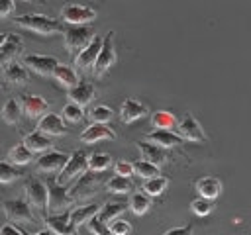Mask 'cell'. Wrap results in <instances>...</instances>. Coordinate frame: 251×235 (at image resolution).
Segmentation results:
<instances>
[{"label": "cell", "mask_w": 251, "mask_h": 235, "mask_svg": "<svg viewBox=\"0 0 251 235\" xmlns=\"http://www.w3.org/2000/svg\"><path fill=\"white\" fill-rule=\"evenodd\" d=\"M16 25L39 33V35H57V33H65V27L59 20L43 16V14H25V16H18L14 20Z\"/></svg>", "instance_id": "1"}, {"label": "cell", "mask_w": 251, "mask_h": 235, "mask_svg": "<svg viewBox=\"0 0 251 235\" xmlns=\"http://www.w3.org/2000/svg\"><path fill=\"white\" fill-rule=\"evenodd\" d=\"M63 39H65L67 53L75 57L78 51H82L94 39V31L90 27H86V24L84 25H73V27H67L65 29Z\"/></svg>", "instance_id": "2"}, {"label": "cell", "mask_w": 251, "mask_h": 235, "mask_svg": "<svg viewBox=\"0 0 251 235\" xmlns=\"http://www.w3.org/2000/svg\"><path fill=\"white\" fill-rule=\"evenodd\" d=\"M47 188H49V213L67 212L75 204V198L71 196V190H67L65 184L59 182L57 178H49Z\"/></svg>", "instance_id": "3"}, {"label": "cell", "mask_w": 251, "mask_h": 235, "mask_svg": "<svg viewBox=\"0 0 251 235\" xmlns=\"http://www.w3.org/2000/svg\"><path fill=\"white\" fill-rule=\"evenodd\" d=\"M100 184H102V172H94V170L84 172L78 176L76 184L71 188V196L75 198V202L88 200L98 192Z\"/></svg>", "instance_id": "4"}, {"label": "cell", "mask_w": 251, "mask_h": 235, "mask_svg": "<svg viewBox=\"0 0 251 235\" xmlns=\"http://www.w3.org/2000/svg\"><path fill=\"white\" fill-rule=\"evenodd\" d=\"M86 170H88V155H86L84 151L76 149V151H73V153L69 155V161H67V164L63 166V170L57 174V180L63 182V184H67V182H71L73 178L84 174Z\"/></svg>", "instance_id": "5"}, {"label": "cell", "mask_w": 251, "mask_h": 235, "mask_svg": "<svg viewBox=\"0 0 251 235\" xmlns=\"http://www.w3.org/2000/svg\"><path fill=\"white\" fill-rule=\"evenodd\" d=\"M116 63V51H114V31H108L104 35V45L100 49V55L96 59V65L92 69V74L96 78H102Z\"/></svg>", "instance_id": "6"}, {"label": "cell", "mask_w": 251, "mask_h": 235, "mask_svg": "<svg viewBox=\"0 0 251 235\" xmlns=\"http://www.w3.org/2000/svg\"><path fill=\"white\" fill-rule=\"evenodd\" d=\"M25 198H27V202L35 210L45 212L49 208V188H47V182H41L39 178H27V182H25Z\"/></svg>", "instance_id": "7"}, {"label": "cell", "mask_w": 251, "mask_h": 235, "mask_svg": "<svg viewBox=\"0 0 251 235\" xmlns=\"http://www.w3.org/2000/svg\"><path fill=\"white\" fill-rule=\"evenodd\" d=\"M96 10L88 8V6H82V4H67L61 8V18L67 22V24H73V25H84V24H90L96 20Z\"/></svg>", "instance_id": "8"}, {"label": "cell", "mask_w": 251, "mask_h": 235, "mask_svg": "<svg viewBox=\"0 0 251 235\" xmlns=\"http://www.w3.org/2000/svg\"><path fill=\"white\" fill-rule=\"evenodd\" d=\"M102 45H104V37L94 35V39H92L82 51H78V53L75 55V67H76L78 70H92L94 65H96V59H98V55H100Z\"/></svg>", "instance_id": "9"}, {"label": "cell", "mask_w": 251, "mask_h": 235, "mask_svg": "<svg viewBox=\"0 0 251 235\" xmlns=\"http://www.w3.org/2000/svg\"><path fill=\"white\" fill-rule=\"evenodd\" d=\"M31 204L22 200V198H14V200H6L4 202V213L8 217V221L14 223H31L35 217L31 213Z\"/></svg>", "instance_id": "10"}, {"label": "cell", "mask_w": 251, "mask_h": 235, "mask_svg": "<svg viewBox=\"0 0 251 235\" xmlns=\"http://www.w3.org/2000/svg\"><path fill=\"white\" fill-rule=\"evenodd\" d=\"M24 63L29 70L41 76H53L55 69L59 67V61L51 55H41V53H29L24 57Z\"/></svg>", "instance_id": "11"}, {"label": "cell", "mask_w": 251, "mask_h": 235, "mask_svg": "<svg viewBox=\"0 0 251 235\" xmlns=\"http://www.w3.org/2000/svg\"><path fill=\"white\" fill-rule=\"evenodd\" d=\"M176 131L184 137V141H192V143H204L206 141V133L202 129V125L198 123V119L190 114H184L178 123H176Z\"/></svg>", "instance_id": "12"}, {"label": "cell", "mask_w": 251, "mask_h": 235, "mask_svg": "<svg viewBox=\"0 0 251 235\" xmlns=\"http://www.w3.org/2000/svg\"><path fill=\"white\" fill-rule=\"evenodd\" d=\"M69 161V155L67 153H61V151H45L37 161H35V170L37 172H61L63 166L67 164Z\"/></svg>", "instance_id": "13"}, {"label": "cell", "mask_w": 251, "mask_h": 235, "mask_svg": "<svg viewBox=\"0 0 251 235\" xmlns=\"http://www.w3.org/2000/svg\"><path fill=\"white\" fill-rule=\"evenodd\" d=\"M45 225L55 233V235H73L76 231V225L73 223L71 212H59V213H49L45 217Z\"/></svg>", "instance_id": "14"}, {"label": "cell", "mask_w": 251, "mask_h": 235, "mask_svg": "<svg viewBox=\"0 0 251 235\" xmlns=\"http://www.w3.org/2000/svg\"><path fill=\"white\" fill-rule=\"evenodd\" d=\"M24 51V37L20 33H8L4 35L2 43H0V55H2V63H10L16 61L18 55H22Z\"/></svg>", "instance_id": "15"}, {"label": "cell", "mask_w": 251, "mask_h": 235, "mask_svg": "<svg viewBox=\"0 0 251 235\" xmlns=\"http://www.w3.org/2000/svg\"><path fill=\"white\" fill-rule=\"evenodd\" d=\"M22 110H24V116L29 118V119H37L41 116H45L49 112V104L41 98V96H35V94H25L22 96Z\"/></svg>", "instance_id": "16"}, {"label": "cell", "mask_w": 251, "mask_h": 235, "mask_svg": "<svg viewBox=\"0 0 251 235\" xmlns=\"http://www.w3.org/2000/svg\"><path fill=\"white\" fill-rule=\"evenodd\" d=\"M143 116H147V106L135 98H126L120 106V119L124 123H133L137 119H141Z\"/></svg>", "instance_id": "17"}, {"label": "cell", "mask_w": 251, "mask_h": 235, "mask_svg": "<svg viewBox=\"0 0 251 235\" xmlns=\"http://www.w3.org/2000/svg\"><path fill=\"white\" fill-rule=\"evenodd\" d=\"M2 76H4V80H6L8 84H12V86H22V84H25L27 78H29L27 67H25L24 61H22V63H18V61L6 63L4 69H2Z\"/></svg>", "instance_id": "18"}, {"label": "cell", "mask_w": 251, "mask_h": 235, "mask_svg": "<svg viewBox=\"0 0 251 235\" xmlns=\"http://www.w3.org/2000/svg\"><path fill=\"white\" fill-rule=\"evenodd\" d=\"M106 139H116V131L110 129L106 123L92 121V125H88L80 133V141L86 143V145H92V143H98V141H106Z\"/></svg>", "instance_id": "19"}, {"label": "cell", "mask_w": 251, "mask_h": 235, "mask_svg": "<svg viewBox=\"0 0 251 235\" xmlns=\"http://www.w3.org/2000/svg\"><path fill=\"white\" fill-rule=\"evenodd\" d=\"M145 139L147 141H153V143H157V145H161L163 149H171V147H176V145H180V143H184V137L176 131H173V129H153L151 133H147L145 135Z\"/></svg>", "instance_id": "20"}, {"label": "cell", "mask_w": 251, "mask_h": 235, "mask_svg": "<svg viewBox=\"0 0 251 235\" xmlns=\"http://www.w3.org/2000/svg\"><path fill=\"white\" fill-rule=\"evenodd\" d=\"M63 119H65L63 116H57L53 112H47L45 116L39 118L37 127L41 131H45L47 135H51V137H59V135H65L67 133V127H65V121Z\"/></svg>", "instance_id": "21"}, {"label": "cell", "mask_w": 251, "mask_h": 235, "mask_svg": "<svg viewBox=\"0 0 251 235\" xmlns=\"http://www.w3.org/2000/svg\"><path fill=\"white\" fill-rule=\"evenodd\" d=\"M94 94H96V88L88 80H78V84H75L73 88H69V100H73V102H76L80 106L90 104L92 98H94Z\"/></svg>", "instance_id": "22"}, {"label": "cell", "mask_w": 251, "mask_h": 235, "mask_svg": "<svg viewBox=\"0 0 251 235\" xmlns=\"http://www.w3.org/2000/svg\"><path fill=\"white\" fill-rule=\"evenodd\" d=\"M135 145H137V151L141 153L143 159H147V161H151V163H155L159 166L167 163V153L163 151L161 145H157L153 141H147V139L145 141H137Z\"/></svg>", "instance_id": "23"}, {"label": "cell", "mask_w": 251, "mask_h": 235, "mask_svg": "<svg viewBox=\"0 0 251 235\" xmlns=\"http://www.w3.org/2000/svg\"><path fill=\"white\" fill-rule=\"evenodd\" d=\"M24 143L33 151V153H45L53 147V141H51V135H47L45 131L37 129V131H29L24 135Z\"/></svg>", "instance_id": "24"}, {"label": "cell", "mask_w": 251, "mask_h": 235, "mask_svg": "<svg viewBox=\"0 0 251 235\" xmlns=\"http://www.w3.org/2000/svg\"><path fill=\"white\" fill-rule=\"evenodd\" d=\"M196 192L204 198H210V200H216L220 194H222V180H218L216 176H202L196 180Z\"/></svg>", "instance_id": "25"}, {"label": "cell", "mask_w": 251, "mask_h": 235, "mask_svg": "<svg viewBox=\"0 0 251 235\" xmlns=\"http://www.w3.org/2000/svg\"><path fill=\"white\" fill-rule=\"evenodd\" d=\"M53 78H55L61 86H65V88H73L75 84H78V74L75 72V69L69 67V65H61V63H59V67L55 69Z\"/></svg>", "instance_id": "26"}, {"label": "cell", "mask_w": 251, "mask_h": 235, "mask_svg": "<svg viewBox=\"0 0 251 235\" xmlns=\"http://www.w3.org/2000/svg\"><path fill=\"white\" fill-rule=\"evenodd\" d=\"M31 159H33V151H31L24 141H22L20 145H14V147L8 151V161L14 163V164H18V166L29 164Z\"/></svg>", "instance_id": "27"}, {"label": "cell", "mask_w": 251, "mask_h": 235, "mask_svg": "<svg viewBox=\"0 0 251 235\" xmlns=\"http://www.w3.org/2000/svg\"><path fill=\"white\" fill-rule=\"evenodd\" d=\"M176 123H178L176 116L169 110H157L151 116V125L157 129H173V127H176Z\"/></svg>", "instance_id": "28"}, {"label": "cell", "mask_w": 251, "mask_h": 235, "mask_svg": "<svg viewBox=\"0 0 251 235\" xmlns=\"http://www.w3.org/2000/svg\"><path fill=\"white\" fill-rule=\"evenodd\" d=\"M98 212H100V206H96V204L78 206V208L71 210V217H73V223H75L76 227H80V225H82V223H86L90 217L98 215Z\"/></svg>", "instance_id": "29"}, {"label": "cell", "mask_w": 251, "mask_h": 235, "mask_svg": "<svg viewBox=\"0 0 251 235\" xmlns=\"http://www.w3.org/2000/svg\"><path fill=\"white\" fill-rule=\"evenodd\" d=\"M22 114H24V110H22V102H18L16 98L6 100L4 108H2V119H4L6 123H10V125L18 123L20 118H22Z\"/></svg>", "instance_id": "30"}, {"label": "cell", "mask_w": 251, "mask_h": 235, "mask_svg": "<svg viewBox=\"0 0 251 235\" xmlns=\"http://www.w3.org/2000/svg\"><path fill=\"white\" fill-rule=\"evenodd\" d=\"M106 190L112 192V194H129L133 190V184H131L129 176L116 174V176H112V178L106 180Z\"/></svg>", "instance_id": "31"}, {"label": "cell", "mask_w": 251, "mask_h": 235, "mask_svg": "<svg viewBox=\"0 0 251 235\" xmlns=\"http://www.w3.org/2000/svg\"><path fill=\"white\" fill-rule=\"evenodd\" d=\"M124 212H126V206H124L122 202H106V204H102V206H100L98 217H100L102 221L110 223V221L118 219V217H120Z\"/></svg>", "instance_id": "32"}, {"label": "cell", "mask_w": 251, "mask_h": 235, "mask_svg": "<svg viewBox=\"0 0 251 235\" xmlns=\"http://www.w3.org/2000/svg\"><path fill=\"white\" fill-rule=\"evenodd\" d=\"M151 208V198L149 194L143 190V192H133L131 194V200H129V210L135 213V215H143L147 213Z\"/></svg>", "instance_id": "33"}, {"label": "cell", "mask_w": 251, "mask_h": 235, "mask_svg": "<svg viewBox=\"0 0 251 235\" xmlns=\"http://www.w3.org/2000/svg\"><path fill=\"white\" fill-rule=\"evenodd\" d=\"M167 186H169V178H167V176H161V174L143 180V190H145L149 196H161Z\"/></svg>", "instance_id": "34"}, {"label": "cell", "mask_w": 251, "mask_h": 235, "mask_svg": "<svg viewBox=\"0 0 251 235\" xmlns=\"http://www.w3.org/2000/svg\"><path fill=\"white\" fill-rule=\"evenodd\" d=\"M84 106H80V104H76V102H67L65 106H63V112H61V116L65 118V121H69V123H78V121H82L84 119V110H82Z\"/></svg>", "instance_id": "35"}, {"label": "cell", "mask_w": 251, "mask_h": 235, "mask_svg": "<svg viewBox=\"0 0 251 235\" xmlns=\"http://www.w3.org/2000/svg\"><path fill=\"white\" fill-rule=\"evenodd\" d=\"M112 166V157L108 153H92L88 155V170L104 172Z\"/></svg>", "instance_id": "36"}, {"label": "cell", "mask_w": 251, "mask_h": 235, "mask_svg": "<svg viewBox=\"0 0 251 235\" xmlns=\"http://www.w3.org/2000/svg\"><path fill=\"white\" fill-rule=\"evenodd\" d=\"M133 168H135V176H139L141 180H147L151 176H157L159 174V164L147 161V159H139L133 163Z\"/></svg>", "instance_id": "37"}, {"label": "cell", "mask_w": 251, "mask_h": 235, "mask_svg": "<svg viewBox=\"0 0 251 235\" xmlns=\"http://www.w3.org/2000/svg\"><path fill=\"white\" fill-rule=\"evenodd\" d=\"M88 118H90V121H96V123H108V121H112L114 112H112L110 106L98 104V106H94V108L88 112Z\"/></svg>", "instance_id": "38"}, {"label": "cell", "mask_w": 251, "mask_h": 235, "mask_svg": "<svg viewBox=\"0 0 251 235\" xmlns=\"http://www.w3.org/2000/svg\"><path fill=\"white\" fill-rule=\"evenodd\" d=\"M212 202H214V200L200 196V198H196V200L190 202V210H192L194 215H198V217H206V215L212 213V210H214V204H212Z\"/></svg>", "instance_id": "39"}, {"label": "cell", "mask_w": 251, "mask_h": 235, "mask_svg": "<svg viewBox=\"0 0 251 235\" xmlns=\"http://www.w3.org/2000/svg\"><path fill=\"white\" fill-rule=\"evenodd\" d=\"M12 164H14V163H2V164H0V182H2V184H10V182H14L16 178L22 176Z\"/></svg>", "instance_id": "40"}, {"label": "cell", "mask_w": 251, "mask_h": 235, "mask_svg": "<svg viewBox=\"0 0 251 235\" xmlns=\"http://www.w3.org/2000/svg\"><path fill=\"white\" fill-rule=\"evenodd\" d=\"M86 229H88L90 233H96V235H106V233H110L108 223L102 221L98 215H94V217H90V219L86 221Z\"/></svg>", "instance_id": "41"}, {"label": "cell", "mask_w": 251, "mask_h": 235, "mask_svg": "<svg viewBox=\"0 0 251 235\" xmlns=\"http://www.w3.org/2000/svg\"><path fill=\"white\" fill-rule=\"evenodd\" d=\"M108 227H110V233H114V235H127L133 229L131 223L129 221H124V219H114V221L108 223Z\"/></svg>", "instance_id": "42"}, {"label": "cell", "mask_w": 251, "mask_h": 235, "mask_svg": "<svg viewBox=\"0 0 251 235\" xmlns=\"http://www.w3.org/2000/svg\"><path fill=\"white\" fill-rule=\"evenodd\" d=\"M114 172L122 174V176H131V174H135V168H133V163H129V161H116Z\"/></svg>", "instance_id": "43"}, {"label": "cell", "mask_w": 251, "mask_h": 235, "mask_svg": "<svg viewBox=\"0 0 251 235\" xmlns=\"http://www.w3.org/2000/svg\"><path fill=\"white\" fill-rule=\"evenodd\" d=\"M14 8H16L14 0H0V16H2V18L12 16V14H14Z\"/></svg>", "instance_id": "44"}, {"label": "cell", "mask_w": 251, "mask_h": 235, "mask_svg": "<svg viewBox=\"0 0 251 235\" xmlns=\"http://www.w3.org/2000/svg\"><path fill=\"white\" fill-rule=\"evenodd\" d=\"M0 233L4 235V233H18V235H24V231H22V227H20V223H14V221H10V223H6V225H2V229H0Z\"/></svg>", "instance_id": "45"}, {"label": "cell", "mask_w": 251, "mask_h": 235, "mask_svg": "<svg viewBox=\"0 0 251 235\" xmlns=\"http://www.w3.org/2000/svg\"><path fill=\"white\" fill-rule=\"evenodd\" d=\"M167 235H178V233H192V227L190 225H182V227H171L165 231Z\"/></svg>", "instance_id": "46"}, {"label": "cell", "mask_w": 251, "mask_h": 235, "mask_svg": "<svg viewBox=\"0 0 251 235\" xmlns=\"http://www.w3.org/2000/svg\"><path fill=\"white\" fill-rule=\"evenodd\" d=\"M24 2H29V0H24Z\"/></svg>", "instance_id": "47"}]
</instances>
